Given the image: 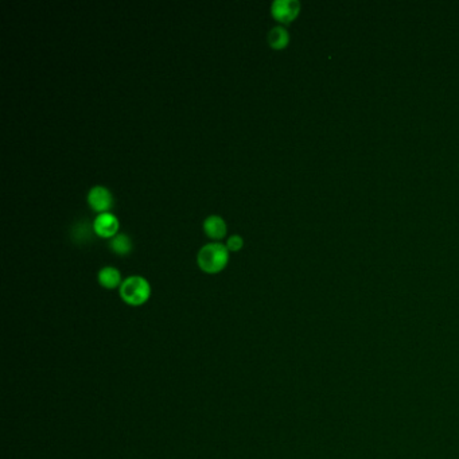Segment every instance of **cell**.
<instances>
[{
	"instance_id": "6da1fadb",
	"label": "cell",
	"mask_w": 459,
	"mask_h": 459,
	"mask_svg": "<svg viewBox=\"0 0 459 459\" xmlns=\"http://www.w3.org/2000/svg\"><path fill=\"white\" fill-rule=\"evenodd\" d=\"M197 262L206 274H217L228 264L230 249L221 242H209L200 249Z\"/></svg>"
},
{
	"instance_id": "7a4b0ae2",
	"label": "cell",
	"mask_w": 459,
	"mask_h": 459,
	"mask_svg": "<svg viewBox=\"0 0 459 459\" xmlns=\"http://www.w3.org/2000/svg\"><path fill=\"white\" fill-rule=\"evenodd\" d=\"M151 295V286L147 279L133 275L123 280L120 286L121 299L130 306H140L148 301Z\"/></svg>"
},
{
	"instance_id": "3957f363",
	"label": "cell",
	"mask_w": 459,
	"mask_h": 459,
	"mask_svg": "<svg viewBox=\"0 0 459 459\" xmlns=\"http://www.w3.org/2000/svg\"><path fill=\"white\" fill-rule=\"evenodd\" d=\"M301 11V3L298 0H275L271 6L272 16L283 24L294 21Z\"/></svg>"
},
{
	"instance_id": "277c9868",
	"label": "cell",
	"mask_w": 459,
	"mask_h": 459,
	"mask_svg": "<svg viewBox=\"0 0 459 459\" xmlns=\"http://www.w3.org/2000/svg\"><path fill=\"white\" fill-rule=\"evenodd\" d=\"M89 206L98 213H107L113 205V197L107 187L93 186L86 195Z\"/></svg>"
},
{
	"instance_id": "5b68a950",
	"label": "cell",
	"mask_w": 459,
	"mask_h": 459,
	"mask_svg": "<svg viewBox=\"0 0 459 459\" xmlns=\"http://www.w3.org/2000/svg\"><path fill=\"white\" fill-rule=\"evenodd\" d=\"M93 230L97 236L103 239H112L115 234L119 233V220L112 213H100L93 220Z\"/></svg>"
},
{
	"instance_id": "8992f818",
	"label": "cell",
	"mask_w": 459,
	"mask_h": 459,
	"mask_svg": "<svg viewBox=\"0 0 459 459\" xmlns=\"http://www.w3.org/2000/svg\"><path fill=\"white\" fill-rule=\"evenodd\" d=\"M96 232L93 230V222L91 224L88 220H78L71 230L72 242L76 244H88L93 240Z\"/></svg>"
},
{
	"instance_id": "52a82bcc",
	"label": "cell",
	"mask_w": 459,
	"mask_h": 459,
	"mask_svg": "<svg viewBox=\"0 0 459 459\" xmlns=\"http://www.w3.org/2000/svg\"><path fill=\"white\" fill-rule=\"evenodd\" d=\"M204 230H205L207 237H210L213 240H221L225 237L228 228H227V222L224 218L212 215V216L205 218Z\"/></svg>"
},
{
	"instance_id": "ba28073f",
	"label": "cell",
	"mask_w": 459,
	"mask_h": 459,
	"mask_svg": "<svg viewBox=\"0 0 459 459\" xmlns=\"http://www.w3.org/2000/svg\"><path fill=\"white\" fill-rule=\"evenodd\" d=\"M97 280H98V283H100L104 289H109V290L119 287V286H121V283H123V282H121V275L120 272H119V269H118V268H115V267L110 266L103 267V268L98 271V274H97Z\"/></svg>"
},
{
	"instance_id": "9c48e42d",
	"label": "cell",
	"mask_w": 459,
	"mask_h": 459,
	"mask_svg": "<svg viewBox=\"0 0 459 459\" xmlns=\"http://www.w3.org/2000/svg\"><path fill=\"white\" fill-rule=\"evenodd\" d=\"M133 240L125 233H118L109 240V248L116 254H128L133 251Z\"/></svg>"
},
{
	"instance_id": "30bf717a",
	"label": "cell",
	"mask_w": 459,
	"mask_h": 459,
	"mask_svg": "<svg viewBox=\"0 0 459 459\" xmlns=\"http://www.w3.org/2000/svg\"><path fill=\"white\" fill-rule=\"evenodd\" d=\"M289 41H290L289 31L282 26L274 27L268 33V43H269L271 48H277V50L286 48L289 45Z\"/></svg>"
},
{
	"instance_id": "8fae6325",
	"label": "cell",
	"mask_w": 459,
	"mask_h": 459,
	"mask_svg": "<svg viewBox=\"0 0 459 459\" xmlns=\"http://www.w3.org/2000/svg\"><path fill=\"white\" fill-rule=\"evenodd\" d=\"M242 244H244V242H242V236L233 234V236L228 237V240H227V248L230 251H240L242 248Z\"/></svg>"
}]
</instances>
